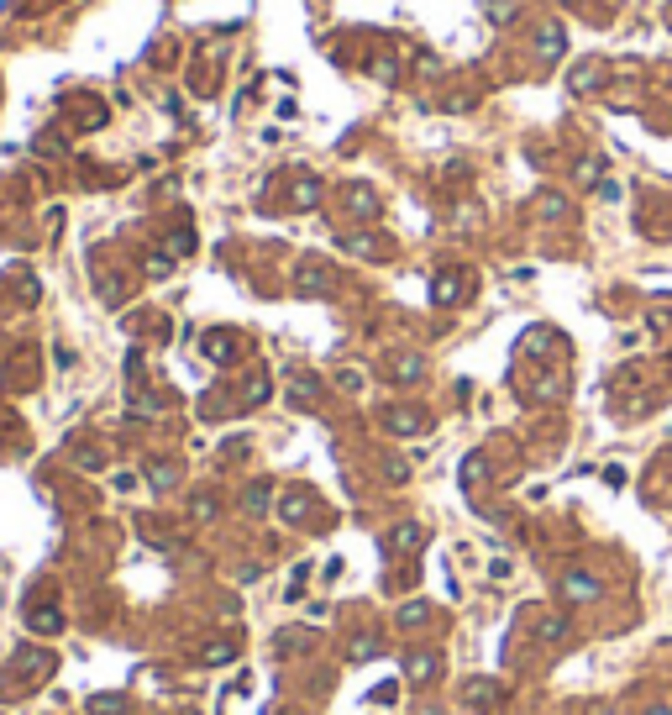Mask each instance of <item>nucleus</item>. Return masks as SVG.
Returning a JSON list of instances; mask_svg holds the SVG:
<instances>
[{
	"mask_svg": "<svg viewBox=\"0 0 672 715\" xmlns=\"http://www.w3.org/2000/svg\"><path fill=\"white\" fill-rule=\"evenodd\" d=\"M505 684H499V679H468V684H462V705H468V710L473 715H484V710H494V705L499 700H505Z\"/></svg>",
	"mask_w": 672,
	"mask_h": 715,
	"instance_id": "nucleus-1",
	"label": "nucleus"
},
{
	"mask_svg": "<svg viewBox=\"0 0 672 715\" xmlns=\"http://www.w3.org/2000/svg\"><path fill=\"white\" fill-rule=\"evenodd\" d=\"M26 626H32L37 636H53V632H63V610L58 605H32L26 610Z\"/></svg>",
	"mask_w": 672,
	"mask_h": 715,
	"instance_id": "nucleus-2",
	"label": "nucleus"
},
{
	"mask_svg": "<svg viewBox=\"0 0 672 715\" xmlns=\"http://www.w3.org/2000/svg\"><path fill=\"white\" fill-rule=\"evenodd\" d=\"M404 679H410V684H431V679H436V652H410Z\"/></svg>",
	"mask_w": 672,
	"mask_h": 715,
	"instance_id": "nucleus-3",
	"label": "nucleus"
},
{
	"mask_svg": "<svg viewBox=\"0 0 672 715\" xmlns=\"http://www.w3.org/2000/svg\"><path fill=\"white\" fill-rule=\"evenodd\" d=\"M536 642L562 647V642H567V620H562V616H536Z\"/></svg>",
	"mask_w": 672,
	"mask_h": 715,
	"instance_id": "nucleus-4",
	"label": "nucleus"
},
{
	"mask_svg": "<svg viewBox=\"0 0 672 715\" xmlns=\"http://www.w3.org/2000/svg\"><path fill=\"white\" fill-rule=\"evenodd\" d=\"M562 595H573V600H599V584H593V573H562Z\"/></svg>",
	"mask_w": 672,
	"mask_h": 715,
	"instance_id": "nucleus-5",
	"label": "nucleus"
},
{
	"mask_svg": "<svg viewBox=\"0 0 672 715\" xmlns=\"http://www.w3.org/2000/svg\"><path fill=\"white\" fill-rule=\"evenodd\" d=\"M462 289H468V274H441V279H436V300H441V305L462 300Z\"/></svg>",
	"mask_w": 672,
	"mask_h": 715,
	"instance_id": "nucleus-6",
	"label": "nucleus"
},
{
	"mask_svg": "<svg viewBox=\"0 0 672 715\" xmlns=\"http://www.w3.org/2000/svg\"><path fill=\"white\" fill-rule=\"evenodd\" d=\"M231 657H236V642H205L200 647V663H211V668L231 663Z\"/></svg>",
	"mask_w": 672,
	"mask_h": 715,
	"instance_id": "nucleus-7",
	"label": "nucleus"
},
{
	"mask_svg": "<svg viewBox=\"0 0 672 715\" xmlns=\"http://www.w3.org/2000/svg\"><path fill=\"white\" fill-rule=\"evenodd\" d=\"M315 642V632H279L273 636V652H300V647Z\"/></svg>",
	"mask_w": 672,
	"mask_h": 715,
	"instance_id": "nucleus-8",
	"label": "nucleus"
},
{
	"mask_svg": "<svg viewBox=\"0 0 672 715\" xmlns=\"http://www.w3.org/2000/svg\"><path fill=\"white\" fill-rule=\"evenodd\" d=\"M425 616H431V605H420V600H415V605L400 610V626H425Z\"/></svg>",
	"mask_w": 672,
	"mask_h": 715,
	"instance_id": "nucleus-9",
	"label": "nucleus"
},
{
	"mask_svg": "<svg viewBox=\"0 0 672 715\" xmlns=\"http://www.w3.org/2000/svg\"><path fill=\"white\" fill-rule=\"evenodd\" d=\"M90 710H95V715H121V694H95Z\"/></svg>",
	"mask_w": 672,
	"mask_h": 715,
	"instance_id": "nucleus-10",
	"label": "nucleus"
},
{
	"mask_svg": "<svg viewBox=\"0 0 672 715\" xmlns=\"http://www.w3.org/2000/svg\"><path fill=\"white\" fill-rule=\"evenodd\" d=\"M394 547L415 552V547H420V526H400V531H394Z\"/></svg>",
	"mask_w": 672,
	"mask_h": 715,
	"instance_id": "nucleus-11",
	"label": "nucleus"
},
{
	"mask_svg": "<svg viewBox=\"0 0 672 715\" xmlns=\"http://www.w3.org/2000/svg\"><path fill=\"white\" fill-rule=\"evenodd\" d=\"M389 426H394V431H420L425 421H420V416H410V410H394V416H389Z\"/></svg>",
	"mask_w": 672,
	"mask_h": 715,
	"instance_id": "nucleus-12",
	"label": "nucleus"
},
{
	"mask_svg": "<svg viewBox=\"0 0 672 715\" xmlns=\"http://www.w3.org/2000/svg\"><path fill=\"white\" fill-rule=\"evenodd\" d=\"M378 652V636H357V642H352V663H357V657H373Z\"/></svg>",
	"mask_w": 672,
	"mask_h": 715,
	"instance_id": "nucleus-13",
	"label": "nucleus"
},
{
	"mask_svg": "<svg viewBox=\"0 0 672 715\" xmlns=\"http://www.w3.org/2000/svg\"><path fill=\"white\" fill-rule=\"evenodd\" d=\"M305 511H310V505H305V495H289V500H284V515H289V521H300Z\"/></svg>",
	"mask_w": 672,
	"mask_h": 715,
	"instance_id": "nucleus-14",
	"label": "nucleus"
},
{
	"mask_svg": "<svg viewBox=\"0 0 672 715\" xmlns=\"http://www.w3.org/2000/svg\"><path fill=\"white\" fill-rule=\"evenodd\" d=\"M394 694H400V684H378V689L368 694V705H384V700H394Z\"/></svg>",
	"mask_w": 672,
	"mask_h": 715,
	"instance_id": "nucleus-15",
	"label": "nucleus"
},
{
	"mask_svg": "<svg viewBox=\"0 0 672 715\" xmlns=\"http://www.w3.org/2000/svg\"><path fill=\"white\" fill-rule=\"evenodd\" d=\"M646 715H672V710H646Z\"/></svg>",
	"mask_w": 672,
	"mask_h": 715,
	"instance_id": "nucleus-16",
	"label": "nucleus"
}]
</instances>
